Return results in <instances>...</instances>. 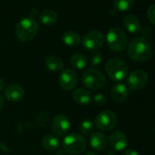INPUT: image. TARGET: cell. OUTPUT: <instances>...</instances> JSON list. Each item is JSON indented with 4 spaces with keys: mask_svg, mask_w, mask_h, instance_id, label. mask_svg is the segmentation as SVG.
Listing matches in <instances>:
<instances>
[{
    "mask_svg": "<svg viewBox=\"0 0 155 155\" xmlns=\"http://www.w3.org/2000/svg\"><path fill=\"white\" fill-rule=\"evenodd\" d=\"M82 83L89 90L98 91L105 86L106 79L101 71L95 68H90L82 74Z\"/></svg>",
    "mask_w": 155,
    "mask_h": 155,
    "instance_id": "cell-4",
    "label": "cell"
},
{
    "mask_svg": "<svg viewBox=\"0 0 155 155\" xmlns=\"http://www.w3.org/2000/svg\"><path fill=\"white\" fill-rule=\"evenodd\" d=\"M102 61V56L100 52H96V51H93L90 54L89 56V62L91 66L93 67H96V66H99Z\"/></svg>",
    "mask_w": 155,
    "mask_h": 155,
    "instance_id": "cell-25",
    "label": "cell"
},
{
    "mask_svg": "<svg viewBox=\"0 0 155 155\" xmlns=\"http://www.w3.org/2000/svg\"><path fill=\"white\" fill-rule=\"evenodd\" d=\"M105 41L104 35L98 30H92L88 32L82 38L83 47L91 51H96L100 49Z\"/></svg>",
    "mask_w": 155,
    "mask_h": 155,
    "instance_id": "cell-8",
    "label": "cell"
},
{
    "mask_svg": "<svg viewBox=\"0 0 155 155\" xmlns=\"http://www.w3.org/2000/svg\"><path fill=\"white\" fill-rule=\"evenodd\" d=\"M92 101H94L95 104L98 106H102L106 103V98L103 94H97L92 98Z\"/></svg>",
    "mask_w": 155,
    "mask_h": 155,
    "instance_id": "cell-27",
    "label": "cell"
},
{
    "mask_svg": "<svg viewBox=\"0 0 155 155\" xmlns=\"http://www.w3.org/2000/svg\"><path fill=\"white\" fill-rule=\"evenodd\" d=\"M152 53V45L142 37L133 38L128 47V55L132 60L137 62L147 61L150 58Z\"/></svg>",
    "mask_w": 155,
    "mask_h": 155,
    "instance_id": "cell-1",
    "label": "cell"
},
{
    "mask_svg": "<svg viewBox=\"0 0 155 155\" xmlns=\"http://www.w3.org/2000/svg\"><path fill=\"white\" fill-rule=\"evenodd\" d=\"M148 82V74L142 69H137L131 72L128 79L127 85L130 91H139L142 89Z\"/></svg>",
    "mask_w": 155,
    "mask_h": 155,
    "instance_id": "cell-9",
    "label": "cell"
},
{
    "mask_svg": "<svg viewBox=\"0 0 155 155\" xmlns=\"http://www.w3.org/2000/svg\"><path fill=\"white\" fill-rule=\"evenodd\" d=\"M3 106H4V99L1 95H0V110H1Z\"/></svg>",
    "mask_w": 155,
    "mask_h": 155,
    "instance_id": "cell-31",
    "label": "cell"
},
{
    "mask_svg": "<svg viewBox=\"0 0 155 155\" xmlns=\"http://www.w3.org/2000/svg\"><path fill=\"white\" fill-rule=\"evenodd\" d=\"M109 141L110 147L117 151L124 150L128 144V139L126 134L120 130H115L114 132H112L110 136Z\"/></svg>",
    "mask_w": 155,
    "mask_h": 155,
    "instance_id": "cell-12",
    "label": "cell"
},
{
    "mask_svg": "<svg viewBox=\"0 0 155 155\" xmlns=\"http://www.w3.org/2000/svg\"><path fill=\"white\" fill-rule=\"evenodd\" d=\"M41 145L46 150L54 151V150L58 149L59 141H58V139L56 136H54L52 134H48V135H45L42 138Z\"/></svg>",
    "mask_w": 155,
    "mask_h": 155,
    "instance_id": "cell-18",
    "label": "cell"
},
{
    "mask_svg": "<svg viewBox=\"0 0 155 155\" xmlns=\"http://www.w3.org/2000/svg\"><path fill=\"white\" fill-rule=\"evenodd\" d=\"M63 43L68 46V47H76L78 45H80L81 41V38L79 33H77L75 31H68L64 33L62 37Z\"/></svg>",
    "mask_w": 155,
    "mask_h": 155,
    "instance_id": "cell-21",
    "label": "cell"
},
{
    "mask_svg": "<svg viewBox=\"0 0 155 155\" xmlns=\"http://www.w3.org/2000/svg\"><path fill=\"white\" fill-rule=\"evenodd\" d=\"M39 20L45 26H52L58 21V14L55 10L52 9L44 10L39 16Z\"/></svg>",
    "mask_w": 155,
    "mask_h": 155,
    "instance_id": "cell-19",
    "label": "cell"
},
{
    "mask_svg": "<svg viewBox=\"0 0 155 155\" xmlns=\"http://www.w3.org/2000/svg\"><path fill=\"white\" fill-rule=\"evenodd\" d=\"M94 130V123L91 120H84L80 125V132L83 135H91Z\"/></svg>",
    "mask_w": 155,
    "mask_h": 155,
    "instance_id": "cell-24",
    "label": "cell"
},
{
    "mask_svg": "<svg viewBox=\"0 0 155 155\" xmlns=\"http://www.w3.org/2000/svg\"><path fill=\"white\" fill-rule=\"evenodd\" d=\"M25 91L23 87L18 84H11L5 89V97L10 102H18L24 97Z\"/></svg>",
    "mask_w": 155,
    "mask_h": 155,
    "instance_id": "cell-13",
    "label": "cell"
},
{
    "mask_svg": "<svg viewBox=\"0 0 155 155\" xmlns=\"http://www.w3.org/2000/svg\"><path fill=\"white\" fill-rule=\"evenodd\" d=\"M107 43L114 52H121L128 46V37L120 28H112L107 33Z\"/></svg>",
    "mask_w": 155,
    "mask_h": 155,
    "instance_id": "cell-5",
    "label": "cell"
},
{
    "mask_svg": "<svg viewBox=\"0 0 155 155\" xmlns=\"http://www.w3.org/2000/svg\"><path fill=\"white\" fill-rule=\"evenodd\" d=\"M63 61L59 57L51 56L45 60V67L52 72H58L63 68Z\"/></svg>",
    "mask_w": 155,
    "mask_h": 155,
    "instance_id": "cell-20",
    "label": "cell"
},
{
    "mask_svg": "<svg viewBox=\"0 0 155 155\" xmlns=\"http://www.w3.org/2000/svg\"><path fill=\"white\" fill-rule=\"evenodd\" d=\"M5 89H6V83L4 81V80L0 78V92H1L2 91H4Z\"/></svg>",
    "mask_w": 155,
    "mask_h": 155,
    "instance_id": "cell-30",
    "label": "cell"
},
{
    "mask_svg": "<svg viewBox=\"0 0 155 155\" xmlns=\"http://www.w3.org/2000/svg\"><path fill=\"white\" fill-rule=\"evenodd\" d=\"M113 5L116 10L120 12H125L130 10L133 7L134 0H114Z\"/></svg>",
    "mask_w": 155,
    "mask_h": 155,
    "instance_id": "cell-23",
    "label": "cell"
},
{
    "mask_svg": "<svg viewBox=\"0 0 155 155\" xmlns=\"http://www.w3.org/2000/svg\"><path fill=\"white\" fill-rule=\"evenodd\" d=\"M110 96L114 101L122 102L128 97V89L124 84H117L111 89Z\"/></svg>",
    "mask_w": 155,
    "mask_h": 155,
    "instance_id": "cell-17",
    "label": "cell"
},
{
    "mask_svg": "<svg viewBox=\"0 0 155 155\" xmlns=\"http://www.w3.org/2000/svg\"><path fill=\"white\" fill-rule=\"evenodd\" d=\"M38 11L37 8H32V9L29 11V16H30L29 18H32L35 19V18H36V16L38 15Z\"/></svg>",
    "mask_w": 155,
    "mask_h": 155,
    "instance_id": "cell-29",
    "label": "cell"
},
{
    "mask_svg": "<svg viewBox=\"0 0 155 155\" xmlns=\"http://www.w3.org/2000/svg\"><path fill=\"white\" fill-rule=\"evenodd\" d=\"M125 28L131 34H138L141 29V25L139 18L134 15H127L123 19Z\"/></svg>",
    "mask_w": 155,
    "mask_h": 155,
    "instance_id": "cell-16",
    "label": "cell"
},
{
    "mask_svg": "<svg viewBox=\"0 0 155 155\" xmlns=\"http://www.w3.org/2000/svg\"><path fill=\"white\" fill-rule=\"evenodd\" d=\"M72 96H73L74 101L79 105L86 106V105L91 104L92 101L91 93L88 90L83 89V88H80V89H77L76 91H74Z\"/></svg>",
    "mask_w": 155,
    "mask_h": 155,
    "instance_id": "cell-15",
    "label": "cell"
},
{
    "mask_svg": "<svg viewBox=\"0 0 155 155\" xmlns=\"http://www.w3.org/2000/svg\"><path fill=\"white\" fill-rule=\"evenodd\" d=\"M38 23L32 18L21 19L16 27V36L21 42L31 41L38 34Z\"/></svg>",
    "mask_w": 155,
    "mask_h": 155,
    "instance_id": "cell-2",
    "label": "cell"
},
{
    "mask_svg": "<svg viewBox=\"0 0 155 155\" xmlns=\"http://www.w3.org/2000/svg\"><path fill=\"white\" fill-rule=\"evenodd\" d=\"M84 155H96L94 152H91V151H89V152H87V153H85Z\"/></svg>",
    "mask_w": 155,
    "mask_h": 155,
    "instance_id": "cell-32",
    "label": "cell"
},
{
    "mask_svg": "<svg viewBox=\"0 0 155 155\" xmlns=\"http://www.w3.org/2000/svg\"><path fill=\"white\" fill-rule=\"evenodd\" d=\"M90 145L98 151L104 150L108 146V139L105 134L100 131L92 132L90 136Z\"/></svg>",
    "mask_w": 155,
    "mask_h": 155,
    "instance_id": "cell-14",
    "label": "cell"
},
{
    "mask_svg": "<svg viewBox=\"0 0 155 155\" xmlns=\"http://www.w3.org/2000/svg\"><path fill=\"white\" fill-rule=\"evenodd\" d=\"M58 84L64 91H71L78 84V76L70 68L63 69L58 76Z\"/></svg>",
    "mask_w": 155,
    "mask_h": 155,
    "instance_id": "cell-10",
    "label": "cell"
},
{
    "mask_svg": "<svg viewBox=\"0 0 155 155\" xmlns=\"http://www.w3.org/2000/svg\"><path fill=\"white\" fill-rule=\"evenodd\" d=\"M117 115L111 110H103L95 118L96 127L102 131H109L114 129L117 125Z\"/></svg>",
    "mask_w": 155,
    "mask_h": 155,
    "instance_id": "cell-7",
    "label": "cell"
},
{
    "mask_svg": "<svg viewBox=\"0 0 155 155\" xmlns=\"http://www.w3.org/2000/svg\"><path fill=\"white\" fill-rule=\"evenodd\" d=\"M146 15H147V18H148L149 21L155 25V4H151L147 8Z\"/></svg>",
    "mask_w": 155,
    "mask_h": 155,
    "instance_id": "cell-26",
    "label": "cell"
},
{
    "mask_svg": "<svg viewBox=\"0 0 155 155\" xmlns=\"http://www.w3.org/2000/svg\"><path fill=\"white\" fill-rule=\"evenodd\" d=\"M87 64L88 58L82 54L77 53L72 55V57L70 58V65L75 69H83L87 67Z\"/></svg>",
    "mask_w": 155,
    "mask_h": 155,
    "instance_id": "cell-22",
    "label": "cell"
},
{
    "mask_svg": "<svg viewBox=\"0 0 155 155\" xmlns=\"http://www.w3.org/2000/svg\"><path fill=\"white\" fill-rule=\"evenodd\" d=\"M87 141L81 134L70 133L62 140V148L65 152L77 155L83 152L86 149Z\"/></svg>",
    "mask_w": 155,
    "mask_h": 155,
    "instance_id": "cell-3",
    "label": "cell"
},
{
    "mask_svg": "<svg viewBox=\"0 0 155 155\" xmlns=\"http://www.w3.org/2000/svg\"><path fill=\"white\" fill-rule=\"evenodd\" d=\"M105 69L110 79L115 81H121L127 77L128 65L120 58H110L105 65Z\"/></svg>",
    "mask_w": 155,
    "mask_h": 155,
    "instance_id": "cell-6",
    "label": "cell"
},
{
    "mask_svg": "<svg viewBox=\"0 0 155 155\" xmlns=\"http://www.w3.org/2000/svg\"><path fill=\"white\" fill-rule=\"evenodd\" d=\"M122 155H140L138 151L134 150H131V149H129V150H126Z\"/></svg>",
    "mask_w": 155,
    "mask_h": 155,
    "instance_id": "cell-28",
    "label": "cell"
},
{
    "mask_svg": "<svg viewBox=\"0 0 155 155\" xmlns=\"http://www.w3.org/2000/svg\"><path fill=\"white\" fill-rule=\"evenodd\" d=\"M70 129V121L68 118L64 114L56 115L51 122V130L57 136L66 135Z\"/></svg>",
    "mask_w": 155,
    "mask_h": 155,
    "instance_id": "cell-11",
    "label": "cell"
}]
</instances>
